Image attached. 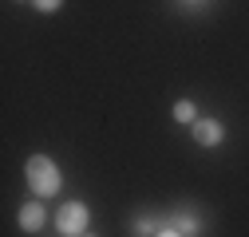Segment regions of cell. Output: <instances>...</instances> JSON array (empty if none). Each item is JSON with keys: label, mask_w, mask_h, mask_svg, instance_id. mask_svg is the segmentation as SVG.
I'll use <instances>...</instances> for the list:
<instances>
[{"label": "cell", "mask_w": 249, "mask_h": 237, "mask_svg": "<svg viewBox=\"0 0 249 237\" xmlns=\"http://www.w3.org/2000/svg\"><path fill=\"white\" fill-rule=\"evenodd\" d=\"M24 174H28V186H32L40 198H48V194H55L59 186H64V178H59V166H55L52 158H44V154H32V158H28Z\"/></svg>", "instance_id": "6da1fadb"}, {"label": "cell", "mask_w": 249, "mask_h": 237, "mask_svg": "<svg viewBox=\"0 0 249 237\" xmlns=\"http://www.w3.org/2000/svg\"><path fill=\"white\" fill-rule=\"evenodd\" d=\"M87 221H91V214H87L83 202H68V205H59V214H55V229L64 233V237L87 233Z\"/></svg>", "instance_id": "7a4b0ae2"}, {"label": "cell", "mask_w": 249, "mask_h": 237, "mask_svg": "<svg viewBox=\"0 0 249 237\" xmlns=\"http://www.w3.org/2000/svg\"><path fill=\"white\" fill-rule=\"evenodd\" d=\"M194 138L202 146H217V142L226 138V127L217 123V118H198V123H194Z\"/></svg>", "instance_id": "3957f363"}, {"label": "cell", "mask_w": 249, "mask_h": 237, "mask_svg": "<svg viewBox=\"0 0 249 237\" xmlns=\"http://www.w3.org/2000/svg\"><path fill=\"white\" fill-rule=\"evenodd\" d=\"M44 225V205L40 202H28L24 210H20V229H28V233H36Z\"/></svg>", "instance_id": "277c9868"}, {"label": "cell", "mask_w": 249, "mask_h": 237, "mask_svg": "<svg viewBox=\"0 0 249 237\" xmlns=\"http://www.w3.org/2000/svg\"><path fill=\"white\" fill-rule=\"evenodd\" d=\"M174 118H178V123H198V107L190 99H178L174 103Z\"/></svg>", "instance_id": "5b68a950"}, {"label": "cell", "mask_w": 249, "mask_h": 237, "mask_svg": "<svg viewBox=\"0 0 249 237\" xmlns=\"http://www.w3.org/2000/svg\"><path fill=\"white\" fill-rule=\"evenodd\" d=\"M174 229H178L182 237H194V233H198V218H194V214H178V218H174Z\"/></svg>", "instance_id": "8992f818"}, {"label": "cell", "mask_w": 249, "mask_h": 237, "mask_svg": "<svg viewBox=\"0 0 249 237\" xmlns=\"http://www.w3.org/2000/svg\"><path fill=\"white\" fill-rule=\"evenodd\" d=\"M131 229H135L139 237H150V233H154V225H150L146 218H135V225H131Z\"/></svg>", "instance_id": "52a82bcc"}, {"label": "cell", "mask_w": 249, "mask_h": 237, "mask_svg": "<svg viewBox=\"0 0 249 237\" xmlns=\"http://www.w3.org/2000/svg\"><path fill=\"white\" fill-rule=\"evenodd\" d=\"M59 4H64V0H36V8H40V12H55Z\"/></svg>", "instance_id": "ba28073f"}, {"label": "cell", "mask_w": 249, "mask_h": 237, "mask_svg": "<svg viewBox=\"0 0 249 237\" xmlns=\"http://www.w3.org/2000/svg\"><path fill=\"white\" fill-rule=\"evenodd\" d=\"M154 237H182V233H178L174 225H166V229H159V233H154Z\"/></svg>", "instance_id": "9c48e42d"}, {"label": "cell", "mask_w": 249, "mask_h": 237, "mask_svg": "<svg viewBox=\"0 0 249 237\" xmlns=\"http://www.w3.org/2000/svg\"><path fill=\"white\" fill-rule=\"evenodd\" d=\"M79 237H91V233H79Z\"/></svg>", "instance_id": "30bf717a"}]
</instances>
